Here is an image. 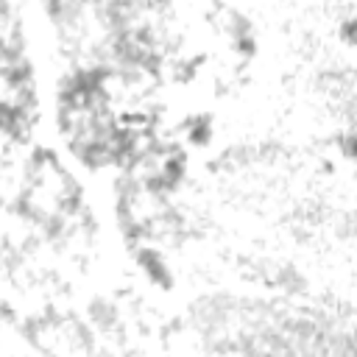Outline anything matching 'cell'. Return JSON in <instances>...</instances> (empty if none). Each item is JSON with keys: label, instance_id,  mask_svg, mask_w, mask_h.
Masks as SVG:
<instances>
[{"label": "cell", "instance_id": "cell-1", "mask_svg": "<svg viewBox=\"0 0 357 357\" xmlns=\"http://www.w3.org/2000/svg\"><path fill=\"white\" fill-rule=\"evenodd\" d=\"M134 257H137V265H139V271L148 276L151 284H156L159 290H170V287H173V273H170L165 257H162L156 248L139 245Z\"/></svg>", "mask_w": 357, "mask_h": 357}, {"label": "cell", "instance_id": "cell-2", "mask_svg": "<svg viewBox=\"0 0 357 357\" xmlns=\"http://www.w3.org/2000/svg\"><path fill=\"white\" fill-rule=\"evenodd\" d=\"M187 139L192 145H198V148L209 145V139H212V120H209V114H195L187 123Z\"/></svg>", "mask_w": 357, "mask_h": 357}, {"label": "cell", "instance_id": "cell-3", "mask_svg": "<svg viewBox=\"0 0 357 357\" xmlns=\"http://www.w3.org/2000/svg\"><path fill=\"white\" fill-rule=\"evenodd\" d=\"M89 318H92L95 324H100V326H109V324L114 321V307H109L106 301L95 298L92 307H89Z\"/></svg>", "mask_w": 357, "mask_h": 357}, {"label": "cell", "instance_id": "cell-4", "mask_svg": "<svg viewBox=\"0 0 357 357\" xmlns=\"http://www.w3.org/2000/svg\"><path fill=\"white\" fill-rule=\"evenodd\" d=\"M337 36L343 45H357V17H346L340 25H337Z\"/></svg>", "mask_w": 357, "mask_h": 357}, {"label": "cell", "instance_id": "cell-5", "mask_svg": "<svg viewBox=\"0 0 357 357\" xmlns=\"http://www.w3.org/2000/svg\"><path fill=\"white\" fill-rule=\"evenodd\" d=\"M337 148H340V153H343L349 162H357V131H346V134H340Z\"/></svg>", "mask_w": 357, "mask_h": 357}]
</instances>
